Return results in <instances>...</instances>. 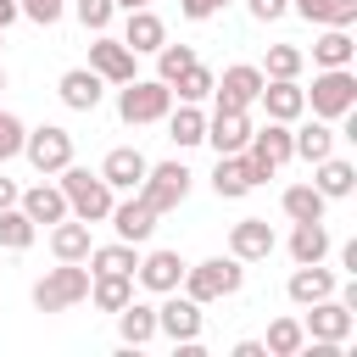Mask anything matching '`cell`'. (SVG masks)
Returning <instances> with one entry per match:
<instances>
[{"mask_svg": "<svg viewBox=\"0 0 357 357\" xmlns=\"http://www.w3.org/2000/svg\"><path fill=\"white\" fill-rule=\"evenodd\" d=\"M351 56H357V45H351L346 28H324V33L312 39V61H318V67H351Z\"/></svg>", "mask_w": 357, "mask_h": 357, "instance_id": "cell-30", "label": "cell"}, {"mask_svg": "<svg viewBox=\"0 0 357 357\" xmlns=\"http://www.w3.org/2000/svg\"><path fill=\"white\" fill-rule=\"evenodd\" d=\"M89 245H95V240H89V223H84V218H78V223H67V218L50 223V251H56V262H84Z\"/></svg>", "mask_w": 357, "mask_h": 357, "instance_id": "cell-25", "label": "cell"}, {"mask_svg": "<svg viewBox=\"0 0 357 357\" xmlns=\"http://www.w3.org/2000/svg\"><path fill=\"white\" fill-rule=\"evenodd\" d=\"M73 11H78V22L89 28V33H106V22H112V0H73Z\"/></svg>", "mask_w": 357, "mask_h": 357, "instance_id": "cell-39", "label": "cell"}, {"mask_svg": "<svg viewBox=\"0 0 357 357\" xmlns=\"http://www.w3.org/2000/svg\"><path fill=\"white\" fill-rule=\"evenodd\" d=\"M229 0H178V11L190 17V22H206V17H218Z\"/></svg>", "mask_w": 357, "mask_h": 357, "instance_id": "cell-42", "label": "cell"}, {"mask_svg": "<svg viewBox=\"0 0 357 357\" xmlns=\"http://www.w3.org/2000/svg\"><path fill=\"white\" fill-rule=\"evenodd\" d=\"M312 167H318V173H312V184L324 190V201H340V195H351V190H357V167H351V162H340L335 151H329L324 162H312Z\"/></svg>", "mask_w": 357, "mask_h": 357, "instance_id": "cell-24", "label": "cell"}, {"mask_svg": "<svg viewBox=\"0 0 357 357\" xmlns=\"http://www.w3.org/2000/svg\"><path fill=\"white\" fill-rule=\"evenodd\" d=\"M173 95H178V100H206V95H212V73L195 61L190 73H178V78H173Z\"/></svg>", "mask_w": 357, "mask_h": 357, "instance_id": "cell-38", "label": "cell"}, {"mask_svg": "<svg viewBox=\"0 0 357 357\" xmlns=\"http://www.w3.org/2000/svg\"><path fill=\"white\" fill-rule=\"evenodd\" d=\"M284 296H290L296 307H312V301L335 296V273H329V268H318V262H296V273H290Z\"/></svg>", "mask_w": 357, "mask_h": 357, "instance_id": "cell-19", "label": "cell"}, {"mask_svg": "<svg viewBox=\"0 0 357 357\" xmlns=\"http://www.w3.org/2000/svg\"><path fill=\"white\" fill-rule=\"evenodd\" d=\"M0 89H6V73H0Z\"/></svg>", "mask_w": 357, "mask_h": 357, "instance_id": "cell-48", "label": "cell"}, {"mask_svg": "<svg viewBox=\"0 0 357 357\" xmlns=\"http://www.w3.org/2000/svg\"><path fill=\"white\" fill-rule=\"evenodd\" d=\"M301 329H307V340H335V346H346V340H351V329H357V312H351L346 301L324 296V301H312V307H307Z\"/></svg>", "mask_w": 357, "mask_h": 357, "instance_id": "cell-8", "label": "cell"}, {"mask_svg": "<svg viewBox=\"0 0 357 357\" xmlns=\"http://www.w3.org/2000/svg\"><path fill=\"white\" fill-rule=\"evenodd\" d=\"M89 67H95L106 84H128V78H134V50H128L123 39H106V33H100V39L89 45Z\"/></svg>", "mask_w": 357, "mask_h": 357, "instance_id": "cell-14", "label": "cell"}, {"mask_svg": "<svg viewBox=\"0 0 357 357\" xmlns=\"http://www.w3.org/2000/svg\"><path fill=\"white\" fill-rule=\"evenodd\" d=\"M89 301L100 312H117L123 301H134V273H89Z\"/></svg>", "mask_w": 357, "mask_h": 357, "instance_id": "cell-27", "label": "cell"}, {"mask_svg": "<svg viewBox=\"0 0 357 357\" xmlns=\"http://www.w3.org/2000/svg\"><path fill=\"white\" fill-rule=\"evenodd\" d=\"M290 151H296L301 162H324V156L335 151V128H329V117H312V123L290 128Z\"/></svg>", "mask_w": 357, "mask_h": 357, "instance_id": "cell-22", "label": "cell"}, {"mask_svg": "<svg viewBox=\"0 0 357 357\" xmlns=\"http://www.w3.org/2000/svg\"><path fill=\"white\" fill-rule=\"evenodd\" d=\"M89 273H134L139 268V257H134V245L128 240H112V245H89Z\"/></svg>", "mask_w": 357, "mask_h": 357, "instance_id": "cell-31", "label": "cell"}, {"mask_svg": "<svg viewBox=\"0 0 357 357\" xmlns=\"http://www.w3.org/2000/svg\"><path fill=\"white\" fill-rule=\"evenodd\" d=\"M156 335H167L173 346H190V340H201V301H190V296L167 290V301L156 307Z\"/></svg>", "mask_w": 357, "mask_h": 357, "instance_id": "cell-9", "label": "cell"}, {"mask_svg": "<svg viewBox=\"0 0 357 357\" xmlns=\"http://www.w3.org/2000/svg\"><path fill=\"white\" fill-rule=\"evenodd\" d=\"M139 195H145L156 212H173V206H184V195H190V167H184V162L145 167V178H139Z\"/></svg>", "mask_w": 357, "mask_h": 357, "instance_id": "cell-7", "label": "cell"}, {"mask_svg": "<svg viewBox=\"0 0 357 357\" xmlns=\"http://www.w3.org/2000/svg\"><path fill=\"white\" fill-rule=\"evenodd\" d=\"M6 206H17V184H11V178H0V212H6Z\"/></svg>", "mask_w": 357, "mask_h": 357, "instance_id": "cell-45", "label": "cell"}, {"mask_svg": "<svg viewBox=\"0 0 357 357\" xmlns=\"http://www.w3.org/2000/svg\"><path fill=\"white\" fill-rule=\"evenodd\" d=\"M307 67V56L296 45H268V61H262V78H296Z\"/></svg>", "mask_w": 357, "mask_h": 357, "instance_id": "cell-37", "label": "cell"}, {"mask_svg": "<svg viewBox=\"0 0 357 357\" xmlns=\"http://www.w3.org/2000/svg\"><path fill=\"white\" fill-rule=\"evenodd\" d=\"M290 11V0H251V17L257 22H273V17H284Z\"/></svg>", "mask_w": 357, "mask_h": 357, "instance_id": "cell-43", "label": "cell"}, {"mask_svg": "<svg viewBox=\"0 0 357 357\" xmlns=\"http://www.w3.org/2000/svg\"><path fill=\"white\" fill-rule=\"evenodd\" d=\"M324 206H329V201H324V190H318V184H290V190H284V218H290V223L324 218Z\"/></svg>", "mask_w": 357, "mask_h": 357, "instance_id": "cell-34", "label": "cell"}, {"mask_svg": "<svg viewBox=\"0 0 357 357\" xmlns=\"http://www.w3.org/2000/svg\"><path fill=\"white\" fill-rule=\"evenodd\" d=\"M190 67H195V50H190V45H167V39H162V50H156V78L173 89V78H178V73H190Z\"/></svg>", "mask_w": 357, "mask_h": 357, "instance_id": "cell-36", "label": "cell"}, {"mask_svg": "<svg viewBox=\"0 0 357 357\" xmlns=\"http://www.w3.org/2000/svg\"><path fill=\"white\" fill-rule=\"evenodd\" d=\"M229 257H240V262L273 257V229H268V218H240V223L229 229Z\"/></svg>", "mask_w": 357, "mask_h": 357, "instance_id": "cell-13", "label": "cell"}, {"mask_svg": "<svg viewBox=\"0 0 357 357\" xmlns=\"http://www.w3.org/2000/svg\"><path fill=\"white\" fill-rule=\"evenodd\" d=\"M173 112V89L162 78H128L117 95V117L123 123H162Z\"/></svg>", "mask_w": 357, "mask_h": 357, "instance_id": "cell-3", "label": "cell"}, {"mask_svg": "<svg viewBox=\"0 0 357 357\" xmlns=\"http://www.w3.org/2000/svg\"><path fill=\"white\" fill-rule=\"evenodd\" d=\"M307 22H324V28H351L357 22V0H290Z\"/></svg>", "mask_w": 357, "mask_h": 357, "instance_id": "cell-29", "label": "cell"}, {"mask_svg": "<svg viewBox=\"0 0 357 357\" xmlns=\"http://www.w3.org/2000/svg\"><path fill=\"white\" fill-rule=\"evenodd\" d=\"M33 234H39V223H33L22 206H6V212H0V251H28Z\"/></svg>", "mask_w": 357, "mask_h": 357, "instance_id": "cell-32", "label": "cell"}, {"mask_svg": "<svg viewBox=\"0 0 357 357\" xmlns=\"http://www.w3.org/2000/svg\"><path fill=\"white\" fill-rule=\"evenodd\" d=\"M11 22H17V0H0V33H6Z\"/></svg>", "mask_w": 357, "mask_h": 357, "instance_id": "cell-46", "label": "cell"}, {"mask_svg": "<svg viewBox=\"0 0 357 357\" xmlns=\"http://www.w3.org/2000/svg\"><path fill=\"white\" fill-rule=\"evenodd\" d=\"M117 11H139V6H151V0H112Z\"/></svg>", "mask_w": 357, "mask_h": 357, "instance_id": "cell-47", "label": "cell"}, {"mask_svg": "<svg viewBox=\"0 0 357 357\" xmlns=\"http://www.w3.org/2000/svg\"><path fill=\"white\" fill-rule=\"evenodd\" d=\"M212 190H218L223 201H240L245 190H257V178H251V156H245V151L218 156V167H212Z\"/></svg>", "mask_w": 357, "mask_h": 357, "instance_id": "cell-17", "label": "cell"}, {"mask_svg": "<svg viewBox=\"0 0 357 357\" xmlns=\"http://www.w3.org/2000/svg\"><path fill=\"white\" fill-rule=\"evenodd\" d=\"M307 106H312V117H346V112H357V78H351V67H324L312 78Z\"/></svg>", "mask_w": 357, "mask_h": 357, "instance_id": "cell-5", "label": "cell"}, {"mask_svg": "<svg viewBox=\"0 0 357 357\" xmlns=\"http://www.w3.org/2000/svg\"><path fill=\"white\" fill-rule=\"evenodd\" d=\"M234 357H268V346H262V340H240V346H234Z\"/></svg>", "mask_w": 357, "mask_h": 357, "instance_id": "cell-44", "label": "cell"}, {"mask_svg": "<svg viewBox=\"0 0 357 357\" xmlns=\"http://www.w3.org/2000/svg\"><path fill=\"white\" fill-rule=\"evenodd\" d=\"M89 296V268H78V262H61V268H50L39 284H33V307L39 312H67V307H78Z\"/></svg>", "mask_w": 357, "mask_h": 357, "instance_id": "cell-4", "label": "cell"}, {"mask_svg": "<svg viewBox=\"0 0 357 357\" xmlns=\"http://www.w3.org/2000/svg\"><path fill=\"white\" fill-rule=\"evenodd\" d=\"M162 39H167V28H162V17H156L151 6L128 11V22H123V45H128L134 56H145V50H162Z\"/></svg>", "mask_w": 357, "mask_h": 357, "instance_id": "cell-21", "label": "cell"}, {"mask_svg": "<svg viewBox=\"0 0 357 357\" xmlns=\"http://www.w3.org/2000/svg\"><path fill=\"white\" fill-rule=\"evenodd\" d=\"M17 11H22V17H33L39 28H50V22H61L67 0H17Z\"/></svg>", "mask_w": 357, "mask_h": 357, "instance_id": "cell-41", "label": "cell"}, {"mask_svg": "<svg viewBox=\"0 0 357 357\" xmlns=\"http://www.w3.org/2000/svg\"><path fill=\"white\" fill-rule=\"evenodd\" d=\"M134 273H139L145 290L167 296V290H178V279H184V257H178V251H151V257H139Z\"/></svg>", "mask_w": 357, "mask_h": 357, "instance_id": "cell-18", "label": "cell"}, {"mask_svg": "<svg viewBox=\"0 0 357 357\" xmlns=\"http://www.w3.org/2000/svg\"><path fill=\"white\" fill-rule=\"evenodd\" d=\"M245 139H251V117H245V112H212V117H206V145H212L218 156L245 151Z\"/></svg>", "mask_w": 357, "mask_h": 357, "instance_id": "cell-16", "label": "cell"}, {"mask_svg": "<svg viewBox=\"0 0 357 357\" xmlns=\"http://www.w3.org/2000/svg\"><path fill=\"white\" fill-rule=\"evenodd\" d=\"M262 346H268V357H296V351L307 346V329H301V318H273Z\"/></svg>", "mask_w": 357, "mask_h": 357, "instance_id": "cell-35", "label": "cell"}, {"mask_svg": "<svg viewBox=\"0 0 357 357\" xmlns=\"http://www.w3.org/2000/svg\"><path fill=\"white\" fill-rule=\"evenodd\" d=\"M117 335H123L128 346L156 340V307H145V301H123V307H117Z\"/></svg>", "mask_w": 357, "mask_h": 357, "instance_id": "cell-28", "label": "cell"}, {"mask_svg": "<svg viewBox=\"0 0 357 357\" xmlns=\"http://www.w3.org/2000/svg\"><path fill=\"white\" fill-rule=\"evenodd\" d=\"M167 139H173V145H201V139H206V117H201L195 100H184V106L167 117Z\"/></svg>", "mask_w": 357, "mask_h": 357, "instance_id": "cell-33", "label": "cell"}, {"mask_svg": "<svg viewBox=\"0 0 357 357\" xmlns=\"http://www.w3.org/2000/svg\"><path fill=\"white\" fill-rule=\"evenodd\" d=\"M145 167H151V162H145L134 145H117V151H106V162H100V178H106L112 190H139Z\"/></svg>", "mask_w": 357, "mask_h": 357, "instance_id": "cell-20", "label": "cell"}, {"mask_svg": "<svg viewBox=\"0 0 357 357\" xmlns=\"http://www.w3.org/2000/svg\"><path fill=\"white\" fill-rule=\"evenodd\" d=\"M257 100L268 106L273 123H296V117L307 112V89H301L296 78H262V95H257Z\"/></svg>", "mask_w": 357, "mask_h": 357, "instance_id": "cell-12", "label": "cell"}, {"mask_svg": "<svg viewBox=\"0 0 357 357\" xmlns=\"http://www.w3.org/2000/svg\"><path fill=\"white\" fill-rule=\"evenodd\" d=\"M100 84H106V78H100L95 67H67L56 89H61V100H67L73 112H95V106H100V95H106Z\"/></svg>", "mask_w": 357, "mask_h": 357, "instance_id": "cell-15", "label": "cell"}, {"mask_svg": "<svg viewBox=\"0 0 357 357\" xmlns=\"http://www.w3.org/2000/svg\"><path fill=\"white\" fill-rule=\"evenodd\" d=\"M290 257H296V262H324V257H329V229H324V218H307V223L290 229Z\"/></svg>", "mask_w": 357, "mask_h": 357, "instance_id": "cell-26", "label": "cell"}, {"mask_svg": "<svg viewBox=\"0 0 357 357\" xmlns=\"http://www.w3.org/2000/svg\"><path fill=\"white\" fill-rule=\"evenodd\" d=\"M22 123L11 117V112H0V162H11V156H22Z\"/></svg>", "mask_w": 357, "mask_h": 357, "instance_id": "cell-40", "label": "cell"}, {"mask_svg": "<svg viewBox=\"0 0 357 357\" xmlns=\"http://www.w3.org/2000/svg\"><path fill=\"white\" fill-rule=\"evenodd\" d=\"M17 206H22L33 223H61V218H73V212H67V195H61V184H33L28 195H17Z\"/></svg>", "mask_w": 357, "mask_h": 357, "instance_id": "cell-23", "label": "cell"}, {"mask_svg": "<svg viewBox=\"0 0 357 357\" xmlns=\"http://www.w3.org/2000/svg\"><path fill=\"white\" fill-rule=\"evenodd\" d=\"M22 156L33 162V173H61L73 162V134L56 128V123H45V128L22 134Z\"/></svg>", "mask_w": 357, "mask_h": 357, "instance_id": "cell-6", "label": "cell"}, {"mask_svg": "<svg viewBox=\"0 0 357 357\" xmlns=\"http://www.w3.org/2000/svg\"><path fill=\"white\" fill-rule=\"evenodd\" d=\"M184 296L190 301H223V296H234L240 284H245V268H240V257H206V262H195V268H184Z\"/></svg>", "mask_w": 357, "mask_h": 357, "instance_id": "cell-1", "label": "cell"}, {"mask_svg": "<svg viewBox=\"0 0 357 357\" xmlns=\"http://www.w3.org/2000/svg\"><path fill=\"white\" fill-rule=\"evenodd\" d=\"M112 229H117V240H128V245H145L151 234H156V206L145 201V195H128V201H112Z\"/></svg>", "mask_w": 357, "mask_h": 357, "instance_id": "cell-10", "label": "cell"}, {"mask_svg": "<svg viewBox=\"0 0 357 357\" xmlns=\"http://www.w3.org/2000/svg\"><path fill=\"white\" fill-rule=\"evenodd\" d=\"M61 195H67V212L73 218H84V223H106V212H112V184L100 178V173H89V167H61Z\"/></svg>", "mask_w": 357, "mask_h": 357, "instance_id": "cell-2", "label": "cell"}, {"mask_svg": "<svg viewBox=\"0 0 357 357\" xmlns=\"http://www.w3.org/2000/svg\"><path fill=\"white\" fill-rule=\"evenodd\" d=\"M212 95H218V112H245L257 95H262V67H229L223 78H212Z\"/></svg>", "mask_w": 357, "mask_h": 357, "instance_id": "cell-11", "label": "cell"}]
</instances>
